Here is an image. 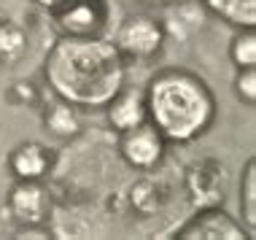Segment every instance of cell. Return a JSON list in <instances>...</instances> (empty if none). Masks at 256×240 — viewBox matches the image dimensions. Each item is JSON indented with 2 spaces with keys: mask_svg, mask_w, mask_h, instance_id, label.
<instances>
[{
  "mask_svg": "<svg viewBox=\"0 0 256 240\" xmlns=\"http://www.w3.org/2000/svg\"><path fill=\"white\" fill-rule=\"evenodd\" d=\"M27 40H24V32L19 30L16 24L11 22H0V57L6 60H14L24 52Z\"/></svg>",
  "mask_w": 256,
  "mask_h": 240,
  "instance_id": "cell-13",
  "label": "cell"
},
{
  "mask_svg": "<svg viewBox=\"0 0 256 240\" xmlns=\"http://www.w3.org/2000/svg\"><path fill=\"white\" fill-rule=\"evenodd\" d=\"M8 164L19 181H40L52 168V154L40 143H19L8 156Z\"/></svg>",
  "mask_w": 256,
  "mask_h": 240,
  "instance_id": "cell-8",
  "label": "cell"
},
{
  "mask_svg": "<svg viewBox=\"0 0 256 240\" xmlns=\"http://www.w3.org/2000/svg\"><path fill=\"white\" fill-rule=\"evenodd\" d=\"M108 119H110V124L116 130H122V132L143 124V122H146V98H143L140 92H132V89L116 94V98L108 102Z\"/></svg>",
  "mask_w": 256,
  "mask_h": 240,
  "instance_id": "cell-9",
  "label": "cell"
},
{
  "mask_svg": "<svg viewBox=\"0 0 256 240\" xmlns=\"http://www.w3.org/2000/svg\"><path fill=\"white\" fill-rule=\"evenodd\" d=\"M238 94L246 102H256V65L254 68H240V76H238Z\"/></svg>",
  "mask_w": 256,
  "mask_h": 240,
  "instance_id": "cell-15",
  "label": "cell"
},
{
  "mask_svg": "<svg viewBox=\"0 0 256 240\" xmlns=\"http://www.w3.org/2000/svg\"><path fill=\"white\" fill-rule=\"evenodd\" d=\"M254 168L256 164L254 162H248V173H246V205H243V216H246V222H248V230H251V235H254V230H256V173H254Z\"/></svg>",
  "mask_w": 256,
  "mask_h": 240,
  "instance_id": "cell-14",
  "label": "cell"
},
{
  "mask_svg": "<svg viewBox=\"0 0 256 240\" xmlns=\"http://www.w3.org/2000/svg\"><path fill=\"white\" fill-rule=\"evenodd\" d=\"M162 46V27L151 16H135L122 24L116 36V49L130 57H151Z\"/></svg>",
  "mask_w": 256,
  "mask_h": 240,
  "instance_id": "cell-6",
  "label": "cell"
},
{
  "mask_svg": "<svg viewBox=\"0 0 256 240\" xmlns=\"http://www.w3.org/2000/svg\"><path fill=\"white\" fill-rule=\"evenodd\" d=\"M216 14L230 19L232 24L254 27L256 24V0H205Z\"/></svg>",
  "mask_w": 256,
  "mask_h": 240,
  "instance_id": "cell-10",
  "label": "cell"
},
{
  "mask_svg": "<svg viewBox=\"0 0 256 240\" xmlns=\"http://www.w3.org/2000/svg\"><path fill=\"white\" fill-rule=\"evenodd\" d=\"M164 152V138L156 132L148 122L138 124L132 130H124V138H122V156L127 160L132 168H154V164L162 160Z\"/></svg>",
  "mask_w": 256,
  "mask_h": 240,
  "instance_id": "cell-4",
  "label": "cell"
},
{
  "mask_svg": "<svg viewBox=\"0 0 256 240\" xmlns=\"http://www.w3.org/2000/svg\"><path fill=\"white\" fill-rule=\"evenodd\" d=\"M146 119L168 140H192L213 122V98L192 73L164 70L148 84Z\"/></svg>",
  "mask_w": 256,
  "mask_h": 240,
  "instance_id": "cell-2",
  "label": "cell"
},
{
  "mask_svg": "<svg viewBox=\"0 0 256 240\" xmlns=\"http://www.w3.org/2000/svg\"><path fill=\"white\" fill-rule=\"evenodd\" d=\"M46 78L70 106H108L122 89L124 68L114 44L68 36L46 60Z\"/></svg>",
  "mask_w": 256,
  "mask_h": 240,
  "instance_id": "cell-1",
  "label": "cell"
},
{
  "mask_svg": "<svg viewBox=\"0 0 256 240\" xmlns=\"http://www.w3.org/2000/svg\"><path fill=\"white\" fill-rule=\"evenodd\" d=\"M54 11H57L60 27L76 38H94L106 27L108 16V8L102 0H65Z\"/></svg>",
  "mask_w": 256,
  "mask_h": 240,
  "instance_id": "cell-3",
  "label": "cell"
},
{
  "mask_svg": "<svg viewBox=\"0 0 256 240\" xmlns=\"http://www.w3.org/2000/svg\"><path fill=\"white\" fill-rule=\"evenodd\" d=\"M8 208L16 222L27 224V227H40L46 222V216H49L52 200H49V192L38 181H19L11 189Z\"/></svg>",
  "mask_w": 256,
  "mask_h": 240,
  "instance_id": "cell-5",
  "label": "cell"
},
{
  "mask_svg": "<svg viewBox=\"0 0 256 240\" xmlns=\"http://www.w3.org/2000/svg\"><path fill=\"white\" fill-rule=\"evenodd\" d=\"M46 127H49L54 135H60V138H70V135H76L81 130L73 106L65 102V100L57 102V106H52L49 111H46Z\"/></svg>",
  "mask_w": 256,
  "mask_h": 240,
  "instance_id": "cell-11",
  "label": "cell"
},
{
  "mask_svg": "<svg viewBox=\"0 0 256 240\" xmlns=\"http://www.w3.org/2000/svg\"><path fill=\"white\" fill-rule=\"evenodd\" d=\"M178 238H186V240H243L246 232L243 227L232 222L226 214L221 210H208V214H200L197 218H192L186 227L178 232Z\"/></svg>",
  "mask_w": 256,
  "mask_h": 240,
  "instance_id": "cell-7",
  "label": "cell"
},
{
  "mask_svg": "<svg viewBox=\"0 0 256 240\" xmlns=\"http://www.w3.org/2000/svg\"><path fill=\"white\" fill-rule=\"evenodd\" d=\"M151 3H176V0H151Z\"/></svg>",
  "mask_w": 256,
  "mask_h": 240,
  "instance_id": "cell-17",
  "label": "cell"
},
{
  "mask_svg": "<svg viewBox=\"0 0 256 240\" xmlns=\"http://www.w3.org/2000/svg\"><path fill=\"white\" fill-rule=\"evenodd\" d=\"M232 60L240 68H254L256 65V36L254 27H246V32H240L232 40Z\"/></svg>",
  "mask_w": 256,
  "mask_h": 240,
  "instance_id": "cell-12",
  "label": "cell"
},
{
  "mask_svg": "<svg viewBox=\"0 0 256 240\" xmlns=\"http://www.w3.org/2000/svg\"><path fill=\"white\" fill-rule=\"evenodd\" d=\"M40 6H46V8H57V6H62L65 0H38Z\"/></svg>",
  "mask_w": 256,
  "mask_h": 240,
  "instance_id": "cell-16",
  "label": "cell"
}]
</instances>
